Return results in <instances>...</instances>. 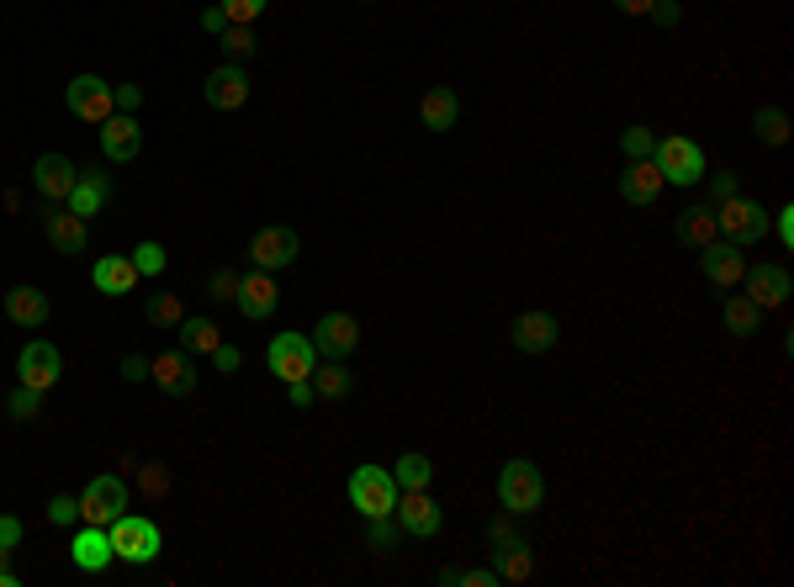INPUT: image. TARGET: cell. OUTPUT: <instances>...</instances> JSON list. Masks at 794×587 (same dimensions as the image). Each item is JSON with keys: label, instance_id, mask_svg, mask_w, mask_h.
Returning <instances> with one entry per match:
<instances>
[{"label": "cell", "instance_id": "6da1fadb", "mask_svg": "<svg viewBox=\"0 0 794 587\" xmlns=\"http://www.w3.org/2000/svg\"><path fill=\"white\" fill-rule=\"evenodd\" d=\"M715 228H720V238L725 243H736V249H753L757 238L768 234V212H762V201H753V196H725L720 207H715Z\"/></svg>", "mask_w": 794, "mask_h": 587}, {"label": "cell", "instance_id": "7a4b0ae2", "mask_svg": "<svg viewBox=\"0 0 794 587\" xmlns=\"http://www.w3.org/2000/svg\"><path fill=\"white\" fill-rule=\"evenodd\" d=\"M498 503L514 513V519H524V513H535L541 503H546V476H541V466L535 461H509V466L498 471Z\"/></svg>", "mask_w": 794, "mask_h": 587}, {"label": "cell", "instance_id": "3957f363", "mask_svg": "<svg viewBox=\"0 0 794 587\" xmlns=\"http://www.w3.org/2000/svg\"><path fill=\"white\" fill-rule=\"evenodd\" d=\"M107 535H112V550H117V561L127 566H149L159 550H164V535H159L154 519H138V513H122L107 524Z\"/></svg>", "mask_w": 794, "mask_h": 587}, {"label": "cell", "instance_id": "277c9868", "mask_svg": "<svg viewBox=\"0 0 794 587\" xmlns=\"http://www.w3.org/2000/svg\"><path fill=\"white\" fill-rule=\"evenodd\" d=\"M652 164L662 170V180L668 186H699L705 180V149L694 143V138H657V149H652Z\"/></svg>", "mask_w": 794, "mask_h": 587}, {"label": "cell", "instance_id": "5b68a950", "mask_svg": "<svg viewBox=\"0 0 794 587\" xmlns=\"http://www.w3.org/2000/svg\"><path fill=\"white\" fill-rule=\"evenodd\" d=\"M350 509L360 519H382L397 509V482L387 466H356L350 471Z\"/></svg>", "mask_w": 794, "mask_h": 587}, {"label": "cell", "instance_id": "8992f818", "mask_svg": "<svg viewBox=\"0 0 794 587\" xmlns=\"http://www.w3.org/2000/svg\"><path fill=\"white\" fill-rule=\"evenodd\" d=\"M393 519H397V529L413 535V540H435L439 524H445V513H439V503L430 498V487H402Z\"/></svg>", "mask_w": 794, "mask_h": 587}, {"label": "cell", "instance_id": "52a82bcc", "mask_svg": "<svg viewBox=\"0 0 794 587\" xmlns=\"http://www.w3.org/2000/svg\"><path fill=\"white\" fill-rule=\"evenodd\" d=\"M127 513V482L122 476H96V482H85V492H79V519L85 524H112V519H122Z\"/></svg>", "mask_w": 794, "mask_h": 587}, {"label": "cell", "instance_id": "ba28073f", "mask_svg": "<svg viewBox=\"0 0 794 587\" xmlns=\"http://www.w3.org/2000/svg\"><path fill=\"white\" fill-rule=\"evenodd\" d=\"M64 107H70L79 122H96V127H101V122L117 112V96H112V85L101 75H75L64 85Z\"/></svg>", "mask_w": 794, "mask_h": 587}, {"label": "cell", "instance_id": "9c48e42d", "mask_svg": "<svg viewBox=\"0 0 794 587\" xmlns=\"http://www.w3.org/2000/svg\"><path fill=\"white\" fill-rule=\"evenodd\" d=\"M265 365L276 371L281 382H302V376H313V365H318L313 339H308V334H276L271 350H265Z\"/></svg>", "mask_w": 794, "mask_h": 587}, {"label": "cell", "instance_id": "30bf717a", "mask_svg": "<svg viewBox=\"0 0 794 587\" xmlns=\"http://www.w3.org/2000/svg\"><path fill=\"white\" fill-rule=\"evenodd\" d=\"M59 376H64V354L53 350L48 339H33L27 350L16 354V382L33 391H53L59 387Z\"/></svg>", "mask_w": 794, "mask_h": 587}, {"label": "cell", "instance_id": "8fae6325", "mask_svg": "<svg viewBox=\"0 0 794 587\" xmlns=\"http://www.w3.org/2000/svg\"><path fill=\"white\" fill-rule=\"evenodd\" d=\"M308 339H313L318 360H345V354L360 350V323L350 313H323Z\"/></svg>", "mask_w": 794, "mask_h": 587}, {"label": "cell", "instance_id": "7c38bea8", "mask_svg": "<svg viewBox=\"0 0 794 587\" xmlns=\"http://www.w3.org/2000/svg\"><path fill=\"white\" fill-rule=\"evenodd\" d=\"M297 254H302V238H297V228H260V234L249 238V260H255V271H281V265H297Z\"/></svg>", "mask_w": 794, "mask_h": 587}, {"label": "cell", "instance_id": "4fadbf2b", "mask_svg": "<svg viewBox=\"0 0 794 587\" xmlns=\"http://www.w3.org/2000/svg\"><path fill=\"white\" fill-rule=\"evenodd\" d=\"M699 271H705V280H710V286L731 291V286H742V275H747V254H742L736 243L715 238V243H705V249H699Z\"/></svg>", "mask_w": 794, "mask_h": 587}, {"label": "cell", "instance_id": "5bb4252c", "mask_svg": "<svg viewBox=\"0 0 794 587\" xmlns=\"http://www.w3.org/2000/svg\"><path fill=\"white\" fill-rule=\"evenodd\" d=\"M747 297H753V308L757 313H773V308H784L790 302V291H794V280L784 265H747Z\"/></svg>", "mask_w": 794, "mask_h": 587}, {"label": "cell", "instance_id": "9a60e30c", "mask_svg": "<svg viewBox=\"0 0 794 587\" xmlns=\"http://www.w3.org/2000/svg\"><path fill=\"white\" fill-rule=\"evenodd\" d=\"M509 339H514L519 354H551L556 339H561V328H556L551 313H541V308H530V313L514 317V328H509Z\"/></svg>", "mask_w": 794, "mask_h": 587}, {"label": "cell", "instance_id": "2e32d148", "mask_svg": "<svg viewBox=\"0 0 794 587\" xmlns=\"http://www.w3.org/2000/svg\"><path fill=\"white\" fill-rule=\"evenodd\" d=\"M144 149V127L133 122V112H112V117L101 122V154L112 159V164H133Z\"/></svg>", "mask_w": 794, "mask_h": 587}, {"label": "cell", "instance_id": "e0dca14e", "mask_svg": "<svg viewBox=\"0 0 794 587\" xmlns=\"http://www.w3.org/2000/svg\"><path fill=\"white\" fill-rule=\"evenodd\" d=\"M149 382H154L159 391H170V397H191V391H197V365H191L186 350L154 354V360H149Z\"/></svg>", "mask_w": 794, "mask_h": 587}, {"label": "cell", "instance_id": "ac0fdd59", "mask_svg": "<svg viewBox=\"0 0 794 587\" xmlns=\"http://www.w3.org/2000/svg\"><path fill=\"white\" fill-rule=\"evenodd\" d=\"M75 180H79V170L70 154H38V164H33V186H38L42 201H70Z\"/></svg>", "mask_w": 794, "mask_h": 587}, {"label": "cell", "instance_id": "d6986e66", "mask_svg": "<svg viewBox=\"0 0 794 587\" xmlns=\"http://www.w3.org/2000/svg\"><path fill=\"white\" fill-rule=\"evenodd\" d=\"M201 96H207L212 112H238V107L249 101V75H244V64H223V70H212L207 85H201Z\"/></svg>", "mask_w": 794, "mask_h": 587}, {"label": "cell", "instance_id": "ffe728a7", "mask_svg": "<svg viewBox=\"0 0 794 587\" xmlns=\"http://www.w3.org/2000/svg\"><path fill=\"white\" fill-rule=\"evenodd\" d=\"M70 561H75L79 572H107V566L117 561V550H112V535H107L101 524H79L75 540H70Z\"/></svg>", "mask_w": 794, "mask_h": 587}, {"label": "cell", "instance_id": "44dd1931", "mask_svg": "<svg viewBox=\"0 0 794 587\" xmlns=\"http://www.w3.org/2000/svg\"><path fill=\"white\" fill-rule=\"evenodd\" d=\"M276 302H281V291H276V280H271V271H249L244 280H238V297H234V308L249 323H260V317H271L276 313Z\"/></svg>", "mask_w": 794, "mask_h": 587}, {"label": "cell", "instance_id": "7402d4cb", "mask_svg": "<svg viewBox=\"0 0 794 587\" xmlns=\"http://www.w3.org/2000/svg\"><path fill=\"white\" fill-rule=\"evenodd\" d=\"M662 186H668V180H662V170H657L652 159H631L625 175H620V196H625L631 207H652V201L662 196Z\"/></svg>", "mask_w": 794, "mask_h": 587}, {"label": "cell", "instance_id": "603a6c76", "mask_svg": "<svg viewBox=\"0 0 794 587\" xmlns=\"http://www.w3.org/2000/svg\"><path fill=\"white\" fill-rule=\"evenodd\" d=\"M107 201H112V175H107V170H85V175L75 180V191H70V201H64V207H70L75 217H85V223H90V217H96Z\"/></svg>", "mask_w": 794, "mask_h": 587}, {"label": "cell", "instance_id": "cb8c5ba5", "mask_svg": "<svg viewBox=\"0 0 794 587\" xmlns=\"http://www.w3.org/2000/svg\"><path fill=\"white\" fill-rule=\"evenodd\" d=\"M42 234H48V243H53L59 254H85L90 223H85V217H75V212L64 207V212H42Z\"/></svg>", "mask_w": 794, "mask_h": 587}, {"label": "cell", "instance_id": "d4e9b609", "mask_svg": "<svg viewBox=\"0 0 794 587\" xmlns=\"http://www.w3.org/2000/svg\"><path fill=\"white\" fill-rule=\"evenodd\" d=\"M493 572H498V583H530L535 577V550H530V540L519 535V540L493 546Z\"/></svg>", "mask_w": 794, "mask_h": 587}, {"label": "cell", "instance_id": "484cf974", "mask_svg": "<svg viewBox=\"0 0 794 587\" xmlns=\"http://www.w3.org/2000/svg\"><path fill=\"white\" fill-rule=\"evenodd\" d=\"M419 117L430 133H450L456 122H461V96L450 90V85H435V90H424V101H419Z\"/></svg>", "mask_w": 794, "mask_h": 587}, {"label": "cell", "instance_id": "4316f807", "mask_svg": "<svg viewBox=\"0 0 794 587\" xmlns=\"http://www.w3.org/2000/svg\"><path fill=\"white\" fill-rule=\"evenodd\" d=\"M90 280H96V291H107V297H127L144 275H138V265H133L127 254H107V260H96Z\"/></svg>", "mask_w": 794, "mask_h": 587}, {"label": "cell", "instance_id": "83f0119b", "mask_svg": "<svg viewBox=\"0 0 794 587\" xmlns=\"http://www.w3.org/2000/svg\"><path fill=\"white\" fill-rule=\"evenodd\" d=\"M5 317L22 323V328H42L48 323V297H42L38 286H11L5 291Z\"/></svg>", "mask_w": 794, "mask_h": 587}, {"label": "cell", "instance_id": "f1b7e54d", "mask_svg": "<svg viewBox=\"0 0 794 587\" xmlns=\"http://www.w3.org/2000/svg\"><path fill=\"white\" fill-rule=\"evenodd\" d=\"M715 238H720V228H715V207H683V212H678V243L705 249Z\"/></svg>", "mask_w": 794, "mask_h": 587}, {"label": "cell", "instance_id": "f546056e", "mask_svg": "<svg viewBox=\"0 0 794 587\" xmlns=\"http://www.w3.org/2000/svg\"><path fill=\"white\" fill-rule=\"evenodd\" d=\"M175 334H181V350H186V354H212L218 345H223V334H218V323H212V317H191V313H186V323H181Z\"/></svg>", "mask_w": 794, "mask_h": 587}, {"label": "cell", "instance_id": "4dcf8cb0", "mask_svg": "<svg viewBox=\"0 0 794 587\" xmlns=\"http://www.w3.org/2000/svg\"><path fill=\"white\" fill-rule=\"evenodd\" d=\"M313 391L318 397H350V387H356V376L345 371V360H323V365H313Z\"/></svg>", "mask_w": 794, "mask_h": 587}, {"label": "cell", "instance_id": "1f68e13d", "mask_svg": "<svg viewBox=\"0 0 794 587\" xmlns=\"http://www.w3.org/2000/svg\"><path fill=\"white\" fill-rule=\"evenodd\" d=\"M144 317H149L154 328H181V323H186V302H181L175 291H154V297L144 302Z\"/></svg>", "mask_w": 794, "mask_h": 587}, {"label": "cell", "instance_id": "d6a6232c", "mask_svg": "<svg viewBox=\"0 0 794 587\" xmlns=\"http://www.w3.org/2000/svg\"><path fill=\"white\" fill-rule=\"evenodd\" d=\"M393 482H397V492H402V487H430V482H435V466H430V455H419V450L397 455Z\"/></svg>", "mask_w": 794, "mask_h": 587}, {"label": "cell", "instance_id": "836d02e7", "mask_svg": "<svg viewBox=\"0 0 794 587\" xmlns=\"http://www.w3.org/2000/svg\"><path fill=\"white\" fill-rule=\"evenodd\" d=\"M753 127H757V138H762V143H773V149H784V143H790V112H784V107H757Z\"/></svg>", "mask_w": 794, "mask_h": 587}, {"label": "cell", "instance_id": "e575fe53", "mask_svg": "<svg viewBox=\"0 0 794 587\" xmlns=\"http://www.w3.org/2000/svg\"><path fill=\"white\" fill-rule=\"evenodd\" d=\"M762 313L753 308V297H725V328L736 334V339H753Z\"/></svg>", "mask_w": 794, "mask_h": 587}, {"label": "cell", "instance_id": "d590c367", "mask_svg": "<svg viewBox=\"0 0 794 587\" xmlns=\"http://www.w3.org/2000/svg\"><path fill=\"white\" fill-rule=\"evenodd\" d=\"M439 583L445 587H504L498 583V572H493V566H445V572H439Z\"/></svg>", "mask_w": 794, "mask_h": 587}, {"label": "cell", "instance_id": "8d00e7d4", "mask_svg": "<svg viewBox=\"0 0 794 587\" xmlns=\"http://www.w3.org/2000/svg\"><path fill=\"white\" fill-rule=\"evenodd\" d=\"M223 53H228V59H234V64H244V59H255V48H260V42H255V27H234V22H228V27H223Z\"/></svg>", "mask_w": 794, "mask_h": 587}, {"label": "cell", "instance_id": "74e56055", "mask_svg": "<svg viewBox=\"0 0 794 587\" xmlns=\"http://www.w3.org/2000/svg\"><path fill=\"white\" fill-rule=\"evenodd\" d=\"M218 5H223V16H228L234 27H255V22L265 16L271 0H218Z\"/></svg>", "mask_w": 794, "mask_h": 587}, {"label": "cell", "instance_id": "f35d334b", "mask_svg": "<svg viewBox=\"0 0 794 587\" xmlns=\"http://www.w3.org/2000/svg\"><path fill=\"white\" fill-rule=\"evenodd\" d=\"M652 149H657L652 127H641V122H635V127L620 133V154H625V159H652Z\"/></svg>", "mask_w": 794, "mask_h": 587}, {"label": "cell", "instance_id": "ab89813d", "mask_svg": "<svg viewBox=\"0 0 794 587\" xmlns=\"http://www.w3.org/2000/svg\"><path fill=\"white\" fill-rule=\"evenodd\" d=\"M138 487H144V498H149V503H159V498L170 492V466H159V461L138 466Z\"/></svg>", "mask_w": 794, "mask_h": 587}, {"label": "cell", "instance_id": "60d3db41", "mask_svg": "<svg viewBox=\"0 0 794 587\" xmlns=\"http://www.w3.org/2000/svg\"><path fill=\"white\" fill-rule=\"evenodd\" d=\"M365 546H371V550H393L397 546L393 513H382V519H365Z\"/></svg>", "mask_w": 794, "mask_h": 587}, {"label": "cell", "instance_id": "b9f144b4", "mask_svg": "<svg viewBox=\"0 0 794 587\" xmlns=\"http://www.w3.org/2000/svg\"><path fill=\"white\" fill-rule=\"evenodd\" d=\"M38 397L42 391H33V387H16L11 397H5V413L16 419V424H27V419H38Z\"/></svg>", "mask_w": 794, "mask_h": 587}, {"label": "cell", "instance_id": "7bdbcfd3", "mask_svg": "<svg viewBox=\"0 0 794 587\" xmlns=\"http://www.w3.org/2000/svg\"><path fill=\"white\" fill-rule=\"evenodd\" d=\"M133 265H138V275H159L164 271V243H154V238H144L133 254H127Z\"/></svg>", "mask_w": 794, "mask_h": 587}, {"label": "cell", "instance_id": "ee69618b", "mask_svg": "<svg viewBox=\"0 0 794 587\" xmlns=\"http://www.w3.org/2000/svg\"><path fill=\"white\" fill-rule=\"evenodd\" d=\"M238 280H244L238 271H212V280H207V297H212V302H234Z\"/></svg>", "mask_w": 794, "mask_h": 587}, {"label": "cell", "instance_id": "f6af8a7d", "mask_svg": "<svg viewBox=\"0 0 794 587\" xmlns=\"http://www.w3.org/2000/svg\"><path fill=\"white\" fill-rule=\"evenodd\" d=\"M48 519H53V524H79V498H70V492L48 498Z\"/></svg>", "mask_w": 794, "mask_h": 587}, {"label": "cell", "instance_id": "bcb514c9", "mask_svg": "<svg viewBox=\"0 0 794 587\" xmlns=\"http://www.w3.org/2000/svg\"><path fill=\"white\" fill-rule=\"evenodd\" d=\"M487 540H493V546H504V540H519L514 513H509V509H504V513H493V524H487Z\"/></svg>", "mask_w": 794, "mask_h": 587}, {"label": "cell", "instance_id": "7dc6e473", "mask_svg": "<svg viewBox=\"0 0 794 587\" xmlns=\"http://www.w3.org/2000/svg\"><path fill=\"white\" fill-rule=\"evenodd\" d=\"M736 191H742V186H736V175H731V170H720V175H710V201H715V207H720L725 196H736Z\"/></svg>", "mask_w": 794, "mask_h": 587}, {"label": "cell", "instance_id": "c3c4849f", "mask_svg": "<svg viewBox=\"0 0 794 587\" xmlns=\"http://www.w3.org/2000/svg\"><path fill=\"white\" fill-rule=\"evenodd\" d=\"M652 22H657V27H678V22H683V5H678V0H657V5H652Z\"/></svg>", "mask_w": 794, "mask_h": 587}, {"label": "cell", "instance_id": "681fc988", "mask_svg": "<svg viewBox=\"0 0 794 587\" xmlns=\"http://www.w3.org/2000/svg\"><path fill=\"white\" fill-rule=\"evenodd\" d=\"M212 365H218V371H223V376H234L238 365H244V354H238L234 345H218V350H212Z\"/></svg>", "mask_w": 794, "mask_h": 587}, {"label": "cell", "instance_id": "f907efd6", "mask_svg": "<svg viewBox=\"0 0 794 587\" xmlns=\"http://www.w3.org/2000/svg\"><path fill=\"white\" fill-rule=\"evenodd\" d=\"M112 96H117V112H138L144 107V90L138 85H112Z\"/></svg>", "mask_w": 794, "mask_h": 587}, {"label": "cell", "instance_id": "816d5d0a", "mask_svg": "<svg viewBox=\"0 0 794 587\" xmlns=\"http://www.w3.org/2000/svg\"><path fill=\"white\" fill-rule=\"evenodd\" d=\"M313 397H318V391H313V382H308V376H302V382H286V402H291V408H308Z\"/></svg>", "mask_w": 794, "mask_h": 587}, {"label": "cell", "instance_id": "f5cc1de1", "mask_svg": "<svg viewBox=\"0 0 794 587\" xmlns=\"http://www.w3.org/2000/svg\"><path fill=\"white\" fill-rule=\"evenodd\" d=\"M223 27H228V16H223V5H207V11H201V33H212V38H223Z\"/></svg>", "mask_w": 794, "mask_h": 587}, {"label": "cell", "instance_id": "db71d44e", "mask_svg": "<svg viewBox=\"0 0 794 587\" xmlns=\"http://www.w3.org/2000/svg\"><path fill=\"white\" fill-rule=\"evenodd\" d=\"M122 376L127 382H149V354H127L122 360Z\"/></svg>", "mask_w": 794, "mask_h": 587}, {"label": "cell", "instance_id": "11a10c76", "mask_svg": "<svg viewBox=\"0 0 794 587\" xmlns=\"http://www.w3.org/2000/svg\"><path fill=\"white\" fill-rule=\"evenodd\" d=\"M0 546H22V519H11V513H0Z\"/></svg>", "mask_w": 794, "mask_h": 587}, {"label": "cell", "instance_id": "9f6ffc18", "mask_svg": "<svg viewBox=\"0 0 794 587\" xmlns=\"http://www.w3.org/2000/svg\"><path fill=\"white\" fill-rule=\"evenodd\" d=\"M652 5L657 0H615V11H625V16H652Z\"/></svg>", "mask_w": 794, "mask_h": 587}, {"label": "cell", "instance_id": "6f0895ef", "mask_svg": "<svg viewBox=\"0 0 794 587\" xmlns=\"http://www.w3.org/2000/svg\"><path fill=\"white\" fill-rule=\"evenodd\" d=\"M773 228H779L784 243H794V207H779V223H773Z\"/></svg>", "mask_w": 794, "mask_h": 587}]
</instances>
